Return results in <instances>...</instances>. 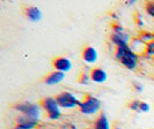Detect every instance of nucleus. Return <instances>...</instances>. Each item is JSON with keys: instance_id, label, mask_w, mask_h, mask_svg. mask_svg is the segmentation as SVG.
I'll return each mask as SVG.
<instances>
[{"instance_id": "nucleus-11", "label": "nucleus", "mask_w": 154, "mask_h": 129, "mask_svg": "<svg viewBox=\"0 0 154 129\" xmlns=\"http://www.w3.org/2000/svg\"><path fill=\"white\" fill-rule=\"evenodd\" d=\"M65 77H66V75L64 73L58 72V70H54V72H51L44 78V83L46 85H49V86H54L57 84H60L62 82H64L65 81Z\"/></svg>"}, {"instance_id": "nucleus-12", "label": "nucleus", "mask_w": 154, "mask_h": 129, "mask_svg": "<svg viewBox=\"0 0 154 129\" xmlns=\"http://www.w3.org/2000/svg\"><path fill=\"white\" fill-rule=\"evenodd\" d=\"M93 129H112L110 120L106 113H100L93 122Z\"/></svg>"}, {"instance_id": "nucleus-23", "label": "nucleus", "mask_w": 154, "mask_h": 129, "mask_svg": "<svg viewBox=\"0 0 154 129\" xmlns=\"http://www.w3.org/2000/svg\"><path fill=\"white\" fill-rule=\"evenodd\" d=\"M115 129H122L121 127H115Z\"/></svg>"}, {"instance_id": "nucleus-6", "label": "nucleus", "mask_w": 154, "mask_h": 129, "mask_svg": "<svg viewBox=\"0 0 154 129\" xmlns=\"http://www.w3.org/2000/svg\"><path fill=\"white\" fill-rule=\"evenodd\" d=\"M111 43L118 47V46H125L131 44V35L124 29L123 25L121 24H114L112 25V34L110 36Z\"/></svg>"}, {"instance_id": "nucleus-16", "label": "nucleus", "mask_w": 154, "mask_h": 129, "mask_svg": "<svg viewBox=\"0 0 154 129\" xmlns=\"http://www.w3.org/2000/svg\"><path fill=\"white\" fill-rule=\"evenodd\" d=\"M145 54L147 57H151V58H154V39L152 42H149L146 45V51H145Z\"/></svg>"}, {"instance_id": "nucleus-24", "label": "nucleus", "mask_w": 154, "mask_h": 129, "mask_svg": "<svg viewBox=\"0 0 154 129\" xmlns=\"http://www.w3.org/2000/svg\"><path fill=\"white\" fill-rule=\"evenodd\" d=\"M86 129H93V127H91V128H86Z\"/></svg>"}, {"instance_id": "nucleus-2", "label": "nucleus", "mask_w": 154, "mask_h": 129, "mask_svg": "<svg viewBox=\"0 0 154 129\" xmlns=\"http://www.w3.org/2000/svg\"><path fill=\"white\" fill-rule=\"evenodd\" d=\"M102 108V101L95 96L87 95L85 98L81 99L80 105H79V112L86 115V116H93L99 114Z\"/></svg>"}, {"instance_id": "nucleus-22", "label": "nucleus", "mask_w": 154, "mask_h": 129, "mask_svg": "<svg viewBox=\"0 0 154 129\" xmlns=\"http://www.w3.org/2000/svg\"><path fill=\"white\" fill-rule=\"evenodd\" d=\"M13 129H23V128H21L20 126H16V125H15V127H14V128H13Z\"/></svg>"}, {"instance_id": "nucleus-5", "label": "nucleus", "mask_w": 154, "mask_h": 129, "mask_svg": "<svg viewBox=\"0 0 154 129\" xmlns=\"http://www.w3.org/2000/svg\"><path fill=\"white\" fill-rule=\"evenodd\" d=\"M56 100L62 107V110H74L79 108L81 99L78 98L74 92L71 91H62L56 96Z\"/></svg>"}, {"instance_id": "nucleus-17", "label": "nucleus", "mask_w": 154, "mask_h": 129, "mask_svg": "<svg viewBox=\"0 0 154 129\" xmlns=\"http://www.w3.org/2000/svg\"><path fill=\"white\" fill-rule=\"evenodd\" d=\"M140 103H141V100H139V99H134V100L130 101V104H129V107H130V110H132L133 112H137V113H139V107H140Z\"/></svg>"}, {"instance_id": "nucleus-13", "label": "nucleus", "mask_w": 154, "mask_h": 129, "mask_svg": "<svg viewBox=\"0 0 154 129\" xmlns=\"http://www.w3.org/2000/svg\"><path fill=\"white\" fill-rule=\"evenodd\" d=\"M26 16L30 22H39L43 17L42 9L37 6H29L26 8Z\"/></svg>"}, {"instance_id": "nucleus-14", "label": "nucleus", "mask_w": 154, "mask_h": 129, "mask_svg": "<svg viewBox=\"0 0 154 129\" xmlns=\"http://www.w3.org/2000/svg\"><path fill=\"white\" fill-rule=\"evenodd\" d=\"M78 82H79V84H82V85H88V84L91 83V82H92V78H91V70H89V73L82 72V73L79 75Z\"/></svg>"}, {"instance_id": "nucleus-15", "label": "nucleus", "mask_w": 154, "mask_h": 129, "mask_svg": "<svg viewBox=\"0 0 154 129\" xmlns=\"http://www.w3.org/2000/svg\"><path fill=\"white\" fill-rule=\"evenodd\" d=\"M145 12L151 19L154 20V1H147L145 4Z\"/></svg>"}, {"instance_id": "nucleus-21", "label": "nucleus", "mask_w": 154, "mask_h": 129, "mask_svg": "<svg viewBox=\"0 0 154 129\" xmlns=\"http://www.w3.org/2000/svg\"><path fill=\"white\" fill-rule=\"evenodd\" d=\"M137 24H138V27L139 28H143L144 25H145V22L143 21V17L139 15L138 16V19H137Z\"/></svg>"}, {"instance_id": "nucleus-8", "label": "nucleus", "mask_w": 154, "mask_h": 129, "mask_svg": "<svg viewBox=\"0 0 154 129\" xmlns=\"http://www.w3.org/2000/svg\"><path fill=\"white\" fill-rule=\"evenodd\" d=\"M52 65H54V70L62 72L64 74L69 73V70L72 69V67H73L72 61L67 57H58V58H56L54 62H52Z\"/></svg>"}, {"instance_id": "nucleus-1", "label": "nucleus", "mask_w": 154, "mask_h": 129, "mask_svg": "<svg viewBox=\"0 0 154 129\" xmlns=\"http://www.w3.org/2000/svg\"><path fill=\"white\" fill-rule=\"evenodd\" d=\"M115 58L124 68L129 70H136L140 62V55L136 53L130 45L116 47Z\"/></svg>"}, {"instance_id": "nucleus-20", "label": "nucleus", "mask_w": 154, "mask_h": 129, "mask_svg": "<svg viewBox=\"0 0 154 129\" xmlns=\"http://www.w3.org/2000/svg\"><path fill=\"white\" fill-rule=\"evenodd\" d=\"M133 88H134V90L137 92H139V93H141V92L144 91V85H143V83H140V82H133Z\"/></svg>"}, {"instance_id": "nucleus-18", "label": "nucleus", "mask_w": 154, "mask_h": 129, "mask_svg": "<svg viewBox=\"0 0 154 129\" xmlns=\"http://www.w3.org/2000/svg\"><path fill=\"white\" fill-rule=\"evenodd\" d=\"M151 105L147 101H141L140 103V107H139V113H148L151 112Z\"/></svg>"}, {"instance_id": "nucleus-7", "label": "nucleus", "mask_w": 154, "mask_h": 129, "mask_svg": "<svg viewBox=\"0 0 154 129\" xmlns=\"http://www.w3.org/2000/svg\"><path fill=\"white\" fill-rule=\"evenodd\" d=\"M81 58L86 65H94V63H96V61L99 59V52L93 45H87L82 50Z\"/></svg>"}, {"instance_id": "nucleus-10", "label": "nucleus", "mask_w": 154, "mask_h": 129, "mask_svg": "<svg viewBox=\"0 0 154 129\" xmlns=\"http://www.w3.org/2000/svg\"><path fill=\"white\" fill-rule=\"evenodd\" d=\"M91 78L95 84H103L108 80V73L101 67H95L91 69Z\"/></svg>"}, {"instance_id": "nucleus-19", "label": "nucleus", "mask_w": 154, "mask_h": 129, "mask_svg": "<svg viewBox=\"0 0 154 129\" xmlns=\"http://www.w3.org/2000/svg\"><path fill=\"white\" fill-rule=\"evenodd\" d=\"M60 129H78V127H77V125H75V123L67 121V122H64V123H62Z\"/></svg>"}, {"instance_id": "nucleus-4", "label": "nucleus", "mask_w": 154, "mask_h": 129, "mask_svg": "<svg viewBox=\"0 0 154 129\" xmlns=\"http://www.w3.org/2000/svg\"><path fill=\"white\" fill-rule=\"evenodd\" d=\"M41 106L43 108V111L46 113V116L49 120L57 121L62 118L63 112L62 107L59 106V104L57 103L56 97H45L42 99L41 101Z\"/></svg>"}, {"instance_id": "nucleus-9", "label": "nucleus", "mask_w": 154, "mask_h": 129, "mask_svg": "<svg viewBox=\"0 0 154 129\" xmlns=\"http://www.w3.org/2000/svg\"><path fill=\"white\" fill-rule=\"evenodd\" d=\"M16 126H20L23 129H36L38 127L39 121L38 120H35V119H30L28 116H24L19 114L15 119Z\"/></svg>"}, {"instance_id": "nucleus-3", "label": "nucleus", "mask_w": 154, "mask_h": 129, "mask_svg": "<svg viewBox=\"0 0 154 129\" xmlns=\"http://www.w3.org/2000/svg\"><path fill=\"white\" fill-rule=\"evenodd\" d=\"M13 108L16 112L21 115L28 116L30 119L35 120H41V115H42V106L36 104V103H31V101H20L15 104Z\"/></svg>"}]
</instances>
